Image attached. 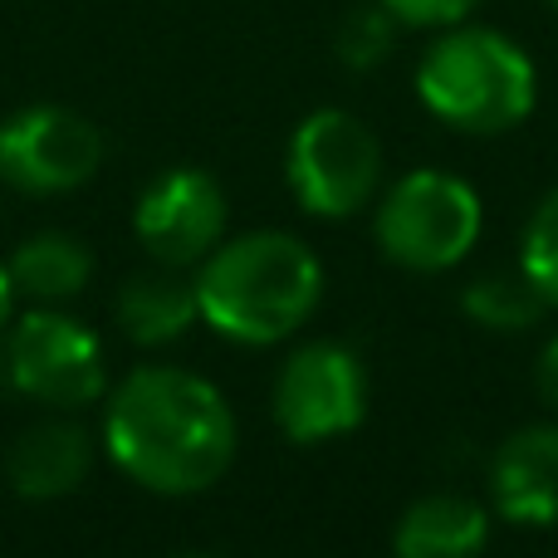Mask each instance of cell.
I'll return each instance as SVG.
<instances>
[{
    "instance_id": "cell-19",
    "label": "cell",
    "mask_w": 558,
    "mask_h": 558,
    "mask_svg": "<svg viewBox=\"0 0 558 558\" xmlns=\"http://www.w3.org/2000/svg\"><path fill=\"white\" fill-rule=\"evenodd\" d=\"M534 383H539L544 407H554V412H558V333L549 338V343H544L539 367H534Z\"/></svg>"
},
{
    "instance_id": "cell-9",
    "label": "cell",
    "mask_w": 558,
    "mask_h": 558,
    "mask_svg": "<svg viewBox=\"0 0 558 558\" xmlns=\"http://www.w3.org/2000/svg\"><path fill=\"white\" fill-rule=\"evenodd\" d=\"M133 231L157 265H202L226 235V192L202 167L153 177L133 206Z\"/></svg>"
},
{
    "instance_id": "cell-23",
    "label": "cell",
    "mask_w": 558,
    "mask_h": 558,
    "mask_svg": "<svg viewBox=\"0 0 558 558\" xmlns=\"http://www.w3.org/2000/svg\"><path fill=\"white\" fill-rule=\"evenodd\" d=\"M544 5H554V10H558V0H544Z\"/></svg>"
},
{
    "instance_id": "cell-20",
    "label": "cell",
    "mask_w": 558,
    "mask_h": 558,
    "mask_svg": "<svg viewBox=\"0 0 558 558\" xmlns=\"http://www.w3.org/2000/svg\"><path fill=\"white\" fill-rule=\"evenodd\" d=\"M10 304H15V284H10V265L0 260V328H5V318H10Z\"/></svg>"
},
{
    "instance_id": "cell-13",
    "label": "cell",
    "mask_w": 558,
    "mask_h": 558,
    "mask_svg": "<svg viewBox=\"0 0 558 558\" xmlns=\"http://www.w3.org/2000/svg\"><path fill=\"white\" fill-rule=\"evenodd\" d=\"M113 318H118V328L143 348L177 343V338L202 318L196 284L177 275L172 265H162V270H143V275L123 279V289H118V299H113Z\"/></svg>"
},
{
    "instance_id": "cell-5",
    "label": "cell",
    "mask_w": 558,
    "mask_h": 558,
    "mask_svg": "<svg viewBox=\"0 0 558 558\" xmlns=\"http://www.w3.org/2000/svg\"><path fill=\"white\" fill-rule=\"evenodd\" d=\"M284 177L308 216L343 221L373 202L377 182H383V147L363 118L343 113V108H318L289 137Z\"/></svg>"
},
{
    "instance_id": "cell-14",
    "label": "cell",
    "mask_w": 558,
    "mask_h": 558,
    "mask_svg": "<svg viewBox=\"0 0 558 558\" xmlns=\"http://www.w3.org/2000/svg\"><path fill=\"white\" fill-rule=\"evenodd\" d=\"M5 265H10L15 294H25L29 304H49V308L69 304V299L88 284V275H94L88 245L64 231H39V235H29V241H20Z\"/></svg>"
},
{
    "instance_id": "cell-8",
    "label": "cell",
    "mask_w": 558,
    "mask_h": 558,
    "mask_svg": "<svg viewBox=\"0 0 558 558\" xmlns=\"http://www.w3.org/2000/svg\"><path fill=\"white\" fill-rule=\"evenodd\" d=\"M367 412V373L343 343H299L275 383V426L299 446L348 436Z\"/></svg>"
},
{
    "instance_id": "cell-7",
    "label": "cell",
    "mask_w": 558,
    "mask_h": 558,
    "mask_svg": "<svg viewBox=\"0 0 558 558\" xmlns=\"http://www.w3.org/2000/svg\"><path fill=\"white\" fill-rule=\"evenodd\" d=\"M104 167V133L84 113L29 104L0 123V182L25 196H64Z\"/></svg>"
},
{
    "instance_id": "cell-21",
    "label": "cell",
    "mask_w": 558,
    "mask_h": 558,
    "mask_svg": "<svg viewBox=\"0 0 558 558\" xmlns=\"http://www.w3.org/2000/svg\"><path fill=\"white\" fill-rule=\"evenodd\" d=\"M0 383H10V373H5V343H0Z\"/></svg>"
},
{
    "instance_id": "cell-15",
    "label": "cell",
    "mask_w": 558,
    "mask_h": 558,
    "mask_svg": "<svg viewBox=\"0 0 558 558\" xmlns=\"http://www.w3.org/2000/svg\"><path fill=\"white\" fill-rule=\"evenodd\" d=\"M461 308L475 318L481 328H495V333H514V328H530L539 324L544 294L530 284V275H514V270H490L481 279H471L461 294Z\"/></svg>"
},
{
    "instance_id": "cell-3",
    "label": "cell",
    "mask_w": 558,
    "mask_h": 558,
    "mask_svg": "<svg viewBox=\"0 0 558 558\" xmlns=\"http://www.w3.org/2000/svg\"><path fill=\"white\" fill-rule=\"evenodd\" d=\"M416 98L456 133H510L539 104V69L505 29L446 25L416 59Z\"/></svg>"
},
{
    "instance_id": "cell-22",
    "label": "cell",
    "mask_w": 558,
    "mask_h": 558,
    "mask_svg": "<svg viewBox=\"0 0 558 558\" xmlns=\"http://www.w3.org/2000/svg\"><path fill=\"white\" fill-rule=\"evenodd\" d=\"M182 558H216V554H182Z\"/></svg>"
},
{
    "instance_id": "cell-2",
    "label": "cell",
    "mask_w": 558,
    "mask_h": 558,
    "mask_svg": "<svg viewBox=\"0 0 558 558\" xmlns=\"http://www.w3.org/2000/svg\"><path fill=\"white\" fill-rule=\"evenodd\" d=\"M196 304L202 318L231 343H279L314 318L324 299V265L299 235L251 231L241 241H221L202 260Z\"/></svg>"
},
{
    "instance_id": "cell-4",
    "label": "cell",
    "mask_w": 558,
    "mask_h": 558,
    "mask_svg": "<svg viewBox=\"0 0 558 558\" xmlns=\"http://www.w3.org/2000/svg\"><path fill=\"white\" fill-rule=\"evenodd\" d=\"M485 206L471 182L441 167H416L387 186L373 216L377 251L416 275H441L461 265L481 241Z\"/></svg>"
},
{
    "instance_id": "cell-17",
    "label": "cell",
    "mask_w": 558,
    "mask_h": 558,
    "mask_svg": "<svg viewBox=\"0 0 558 558\" xmlns=\"http://www.w3.org/2000/svg\"><path fill=\"white\" fill-rule=\"evenodd\" d=\"M520 270L530 275V284L544 294V304L558 308V192H549L534 206L530 226L520 241Z\"/></svg>"
},
{
    "instance_id": "cell-10",
    "label": "cell",
    "mask_w": 558,
    "mask_h": 558,
    "mask_svg": "<svg viewBox=\"0 0 558 558\" xmlns=\"http://www.w3.org/2000/svg\"><path fill=\"white\" fill-rule=\"evenodd\" d=\"M490 500L510 524H558V426H520L490 461Z\"/></svg>"
},
{
    "instance_id": "cell-1",
    "label": "cell",
    "mask_w": 558,
    "mask_h": 558,
    "mask_svg": "<svg viewBox=\"0 0 558 558\" xmlns=\"http://www.w3.org/2000/svg\"><path fill=\"white\" fill-rule=\"evenodd\" d=\"M104 451L143 490H211L235 461L231 402L186 367H137L108 392Z\"/></svg>"
},
{
    "instance_id": "cell-16",
    "label": "cell",
    "mask_w": 558,
    "mask_h": 558,
    "mask_svg": "<svg viewBox=\"0 0 558 558\" xmlns=\"http://www.w3.org/2000/svg\"><path fill=\"white\" fill-rule=\"evenodd\" d=\"M397 45V15L383 5V0H367V5H353L343 20H338V35H333V49L343 59V69L353 74H367L377 69Z\"/></svg>"
},
{
    "instance_id": "cell-12",
    "label": "cell",
    "mask_w": 558,
    "mask_h": 558,
    "mask_svg": "<svg viewBox=\"0 0 558 558\" xmlns=\"http://www.w3.org/2000/svg\"><path fill=\"white\" fill-rule=\"evenodd\" d=\"M490 544V514L471 495L436 490L407 505L392 530L397 558H481Z\"/></svg>"
},
{
    "instance_id": "cell-11",
    "label": "cell",
    "mask_w": 558,
    "mask_h": 558,
    "mask_svg": "<svg viewBox=\"0 0 558 558\" xmlns=\"http://www.w3.org/2000/svg\"><path fill=\"white\" fill-rule=\"evenodd\" d=\"M94 471V436L69 416H45L25 426L5 456V481L20 500H64Z\"/></svg>"
},
{
    "instance_id": "cell-18",
    "label": "cell",
    "mask_w": 558,
    "mask_h": 558,
    "mask_svg": "<svg viewBox=\"0 0 558 558\" xmlns=\"http://www.w3.org/2000/svg\"><path fill=\"white\" fill-rule=\"evenodd\" d=\"M387 10L397 15V25L407 29H446V25H461L481 10V0H383Z\"/></svg>"
},
{
    "instance_id": "cell-6",
    "label": "cell",
    "mask_w": 558,
    "mask_h": 558,
    "mask_svg": "<svg viewBox=\"0 0 558 558\" xmlns=\"http://www.w3.org/2000/svg\"><path fill=\"white\" fill-rule=\"evenodd\" d=\"M5 373L15 392L54 412H78L108 392V353L98 333L49 304H35L10 328Z\"/></svg>"
}]
</instances>
